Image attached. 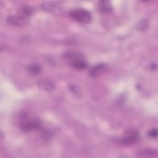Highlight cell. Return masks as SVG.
Here are the masks:
<instances>
[{"mask_svg":"<svg viewBox=\"0 0 158 158\" xmlns=\"http://www.w3.org/2000/svg\"><path fill=\"white\" fill-rule=\"evenodd\" d=\"M9 23L15 26H22L28 23V19L25 16H9L7 19Z\"/></svg>","mask_w":158,"mask_h":158,"instance_id":"cell-5","label":"cell"},{"mask_svg":"<svg viewBox=\"0 0 158 158\" xmlns=\"http://www.w3.org/2000/svg\"><path fill=\"white\" fill-rule=\"evenodd\" d=\"M148 135L150 138H156L157 136V130L156 128L154 129H152L151 130H150L148 133Z\"/></svg>","mask_w":158,"mask_h":158,"instance_id":"cell-10","label":"cell"},{"mask_svg":"<svg viewBox=\"0 0 158 158\" xmlns=\"http://www.w3.org/2000/svg\"><path fill=\"white\" fill-rule=\"evenodd\" d=\"M40 125V120L36 118H32L23 122L21 125V129L24 132H30L39 129Z\"/></svg>","mask_w":158,"mask_h":158,"instance_id":"cell-4","label":"cell"},{"mask_svg":"<svg viewBox=\"0 0 158 158\" xmlns=\"http://www.w3.org/2000/svg\"><path fill=\"white\" fill-rule=\"evenodd\" d=\"M69 15L73 20L82 24H87L92 19L90 12L81 8H77L72 10L69 12Z\"/></svg>","mask_w":158,"mask_h":158,"instance_id":"cell-2","label":"cell"},{"mask_svg":"<svg viewBox=\"0 0 158 158\" xmlns=\"http://www.w3.org/2000/svg\"><path fill=\"white\" fill-rule=\"evenodd\" d=\"M139 138V132L138 130L131 128L127 130L120 139V143L126 146H131L136 143Z\"/></svg>","mask_w":158,"mask_h":158,"instance_id":"cell-3","label":"cell"},{"mask_svg":"<svg viewBox=\"0 0 158 158\" xmlns=\"http://www.w3.org/2000/svg\"><path fill=\"white\" fill-rule=\"evenodd\" d=\"M28 70L33 75H38L41 72V67L38 64H32L28 67Z\"/></svg>","mask_w":158,"mask_h":158,"instance_id":"cell-8","label":"cell"},{"mask_svg":"<svg viewBox=\"0 0 158 158\" xmlns=\"http://www.w3.org/2000/svg\"><path fill=\"white\" fill-rule=\"evenodd\" d=\"M40 86L42 89L44 90H48V91H50L54 88V85L50 82H48L46 81H43L40 82Z\"/></svg>","mask_w":158,"mask_h":158,"instance_id":"cell-9","label":"cell"},{"mask_svg":"<svg viewBox=\"0 0 158 158\" xmlns=\"http://www.w3.org/2000/svg\"><path fill=\"white\" fill-rule=\"evenodd\" d=\"M64 58L69 61L70 65L75 69L81 70L87 67V63L83 56L75 52H68L64 54Z\"/></svg>","mask_w":158,"mask_h":158,"instance_id":"cell-1","label":"cell"},{"mask_svg":"<svg viewBox=\"0 0 158 158\" xmlns=\"http://www.w3.org/2000/svg\"><path fill=\"white\" fill-rule=\"evenodd\" d=\"M98 9L102 14H109L112 10L111 4L108 1H101L98 3Z\"/></svg>","mask_w":158,"mask_h":158,"instance_id":"cell-6","label":"cell"},{"mask_svg":"<svg viewBox=\"0 0 158 158\" xmlns=\"http://www.w3.org/2000/svg\"><path fill=\"white\" fill-rule=\"evenodd\" d=\"M107 69L106 65L104 64H98L91 69L89 73L93 77H96L99 74L103 72Z\"/></svg>","mask_w":158,"mask_h":158,"instance_id":"cell-7","label":"cell"}]
</instances>
